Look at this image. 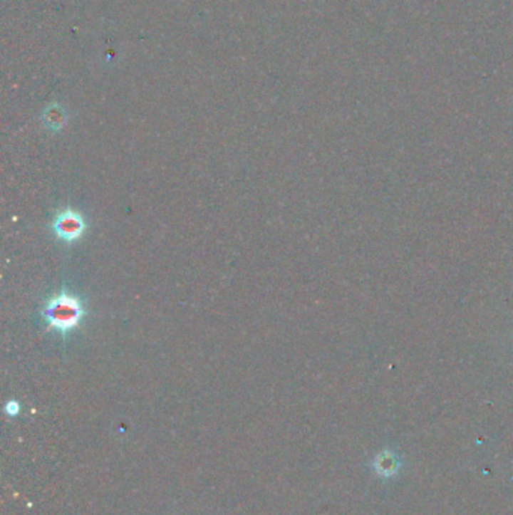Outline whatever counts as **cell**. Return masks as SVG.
<instances>
[{
    "instance_id": "obj_1",
    "label": "cell",
    "mask_w": 513,
    "mask_h": 515,
    "mask_svg": "<svg viewBox=\"0 0 513 515\" xmlns=\"http://www.w3.org/2000/svg\"><path fill=\"white\" fill-rule=\"evenodd\" d=\"M82 301L76 296L62 291L53 296L44 306L43 316L47 326L59 333L66 335L73 328L78 327L85 316Z\"/></svg>"
},
{
    "instance_id": "obj_4",
    "label": "cell",
    "mask_w": 513,
    "mask_h": 515,
    "mask_svg": "<svg viewBox=\"0 0 513 515\" xmlns=\"http://www.w3.org/2000/svg\"><path fill=\"white\" fill-rule=\"evenodd\" d=\"M5 412L9 415V416H16L19 412H20V405L17 401H9L5 407Z\"/></svg>"
},
{
    "instance_id": "obj_2",
    "label": "cell",
    "mask_w": 513,
    "mask_h": 515,
    "mask_svg": "<svg viewBox=\"0 0 513 515\" xmlns=\"http://www.w3.org/2000/svg\"><path fill=\"white\" fill-rule=\"evenodd\" d=\"M53 231L59 236L61 240L66 243H73L78 239H82V235L86 231V222L85 217L78 213L76 209L66 208L56 216L53 220Z\"/></svg>"
},
{
    "instance_id": "obj_3",
    "label": "cell",
    "mask_w": 513,
    "mask_h": 515,
    "mask_svg": "<svg viewBox=\"0 0 513 515\" xmlns=\"http://www.w3.org/2000/svg\"><path fill=\"white\" fill-rule=\"evenodd\" d=\"M44 123L51 130H61L66 123V113L63 112L61 105L58 104L51 105V108H48L44 113Z\"/></svg>"
}]
</instances>
